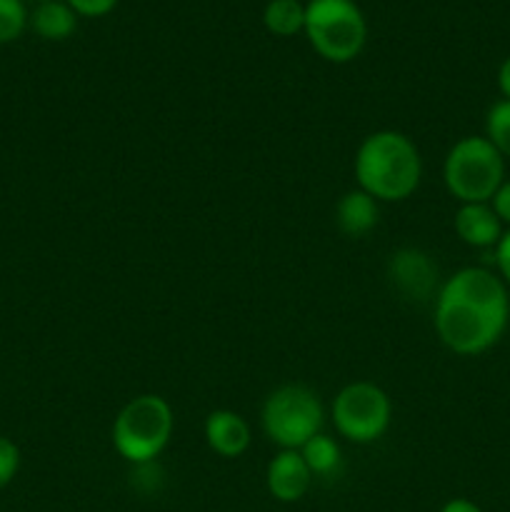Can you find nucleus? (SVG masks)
I'll use <instances>...</instances> for the list:
<instances>
[{"instance_id":"obj_1","label":"nucleus","mask_w":510,"mask_h":512,"mask_svg":"<svg viewBox=\"0 0 510 512\" xmlns=\"http://www.w3.org/2000/svg\"><path fill=\"white\" fill-rule=\"evenodd\" d=\"M510 298L503 278L485 268H463L445 280L435 300V330L445 348L480 355L508 328Z\"/></svg>"},{"instance_id":"obj_2","label":"nucleus","mask_w":510,"mask_h":512,"mask_svg":"<svg viewBox=\"0 0 510 512\" xmlns=\"http://www.w3.org/2000/svg\"><path fill=\"white\" fill-rule=\"evenodd\" d=\"M355 180L378 203L410 198L420 185L423 160L413 140L398 130H378L360 143L355 153Z\"/></svg>"},{"instance_id":"obj_3","label":"nucleus","mask_w":510,"mask_h":512,"mask_svg":"<svg viewBox=\"0 0 510 512\" xmlns=\"http://www.w3.org/2000/svg\"><path fill=\"white\" fill-rule=\"evenodd\" d=\"M303 33L320 58L350 63L363 53L368 23L355 0H308Z\"/></svg>"},{"instance_id":"obj_4","label":"nucleus","mask_w":510,"mask_h":512,"mask_svg":"<svg viewBox=\"0 0 510 512\" xmlns=\"http://www.w3.org/2000/svg\"><path fill=\"white\" fill-rule=\"evenodd\" d=\"M173 408L165 398L145 393L123 405L113 423V445L133 465L153 463L173 435Z\"/></svg>"},{"instance_id":"obj_5","label":"nucleus","mask_w":510,"mask_h":512,"mask_svg":"<svg viewBox=\"0 0 510 512\" xmlns=\"http://www.w3.org/2000/svg\"><path fill=\"white\" fill-rule=\"evenodd\" d=\"M443 180L460 205L490 203L505 180V158L485 135H465L445 155Z\"/></svg>"},{"instance_id":"obj_6","label":"nucleus","mask_w":510,"mask_h":512,"mask_svg":"<svg viewBox=\"0 0 510 512\" xmlns=\"http://www.w3.org/2000/svg\"><path fill=\"white\" fill-rule=\"evenodd\" d=\"M265 435L283 450H300L323 428V405L305 385H280L260 413Z\"/></svg>"},{"instance_id":"obj_7","label":"nucleus","mask_w":510,"mask_h":512,"mask_svg":"<svg viewBox=\"0 0 510 512\" xmlns=\"http://www.w3.org/2000/svg\"><path fill=\"white\" fill-rule=\"evenodd\" d=\"M390 418L393 405L388 393L368 380L345 385L333 400L335 430L350 443L368 445L380 440L388 433Z\"/></svg>"},{"instance_id":"obj_8","label":"nucleus","mask_w":510,"mask_h":512,"mask_svg":"<svg viewBox=\"0 0 510 512\" xmlns=\"http://www.w3.org/2000/svg\"><path fill=\"white\" fill-rule=\"evenodd\" d=\"M310 483H313V473H310L300 450H280L268 463L265 485H268V493L280 503L300 500L308 493Z\"/></svg>"},{"instance_id":"obj_9","label":"nucleus","mask_w":510,"mask_h":512,"mask_svg":"<svg viewBox=\"0 0 510 512\" xmlns=\"http://www.w3.org/2000/svg\"><path fill=\"white\" fill-rule=\"evenodd\" d=\"M250 425L235 410H213L205 418V443L220 458H240L250 448Z\"/></svg>"},{"instance_id":"obj_10","label":"nucleus","mask_w":510,"mask_h":512,"mask_svg":"<svg viewBox=\"0 0 510 512\" xmlns=\"http://www.w3.org/2000/svg\"><path fill=\"white\" fill-rule=\"evenodd\" d=\"M453 225L458 238L470 248H495L503 235V223L490 203H463Z\"/></svg>"},{"instance_id":"obj_11","label":"nucleus","mask_w":510,"mask_h":512,"mask_svg":"<svg viewBox=\"0 0 510 512\" xmlns=\"http://www.w3.org/2000/svg\"><path fill=\"white\" fill-rule=\"evenodd\" d=\"M390 278L408 298H425L435 285V268L428 255L405 248L390 258Z\"/></svg>"},{"instance_id":"obj_12","label":"nucleus","mask_w":510,"mask_h":512,"mask_svg":"<svg viewBox=\"0 0 510 512\" xmlns=\"http://www.w3.org/2000/svg\"><path fill=\"white\" fill-rule=\"evenodd\" d=\"M378 200L370 198L365 190H350L335 205V223L350 238H363L378 225Z\"/></svg>"},{"instance_id":"obj_13","label":"nucleus","mask_w":510,"mask_h":512,"mask_svg":"<svg viewBox=\"0 0 510 512\" xmlns=\"http://www.w3.org/2000/svg\"><path fill=\"white\" fill-rule=\"evenodd\" d=\"M30 28L45 40H65L78 28V13L65 0H43L30 15Z\"/></svg>"},{"instance_id":"obj_14","label":"nucleus","mask_w":510,"mask_h":512,"mask_svg":"<svg viewBox=\"0 0 510 512\" xmlns=\"http://www.w3.org/2000/svg\"><path fill=\"white\" fill-rule=\"evenodd\" d=\"M265 28L280 38L303 33L305 28V3L300 0H270L263 10Z\"/></svg>"},{"instance_id":"obj_15","label":"nucleus","mask_w":510,"mask_h":512,"mask_svg":"<svg viewBox=\"0 0 510 512\" xmlns=\"http://www.w3.org/2000/svg\"><path fill=\"white\" fill-rule=\"evenodd\" d=\"M300 455L308 463L313 475H330L340 465V448L333 438L318 433L300 448Z\"/></svg>"},{"instance_id":"obj_16","label":"nucleus","mask_w":510,"mask_h":512,"mask_svg":"<svg viewBox=\"0 0 510 512\" xmlns=\"http://www.w3.org/2000/svg\"><path fill=\"white\" fill-rule=\"evenodd\" d=\"M485 138L503 158H510V100H498L485 115Z\"/></svg>"},{"instance_id":"obj_17","label":"nucleus","mask_w":510,"mask_h":512,"mask_svg":"<svg viewBox=\"0 0 510 512\" xmlns=\"http://www.w3.org/2000/svg\"><path fill=\"white\" fill-rule=\"evenodd\" d=\"M25 0H0V45L13 43L28 28Z\"/></svg>"},{"instance_id":"obj_18","label":"nucleus","mask_w":510,"mask_h":512,"mask_svg":"<svg viewBox=\"0 0 510 512\" xmlns=\"http://www.w3.org/2000/svg\"><path fill=\"white\" fill-rule=\"evenodd\" d=\"M20 468V450L10 438L0 435V490L8 488Z\"/></svg>"},{"instance_id":"obj_19","label":"nucleus","mask_w":510,"mask_h":512,"mask_svg":"<svg viewBox=\"0 0 510 512\" xmlns=\"http://www.w3.org/2000/svg\"><path fill=\"white\" fill-rule=\"evenodd\" d=\"M83 18H103L118 5V0H65Z\"/></svg>"},{"instance_id":"obj_20","label":"nucleus","mask_w":510,"mask_h":512,"mask_svg":"<svg viewBox=\"0 0 510 512\" xmlns=\"http://www.w3.org/2000/svg\"><path fill=\"white\" fill-rule=\"evenodd\" d=\"M495 265H498L503 283L510 285V228L500 235L498 245H495Z\"/></svg>"},{"instance_id":"obj_21","label":"nucleus","mask_w":510,"mask_h":512,"mask_svg":"<svg viewBox=\"0 0 510 512\" xmlns=\"http://www.w3.org/2000/svg\"><path fill=\"white\" fill-rule=\"evenodd\" d=\"M490 208L495 210L500 223L510 225V180H503V185L495 190V195L490 198Z\"/></svg>"},{"instance_id":"obj_22","label":"nucleus","mask_w":510,"mask_h":512,"mask_svg":"<svg viewBox=\"0 0 510 512\" xmlns=\"http://www.w3.org/2000/svg\"><path fill=\"white\" fill-rule=\"evenodd\" d=\"M440 512H483L473 500H465V498H453L443 505Z\"/></svg>"},{"instance_id":"obj_23","label":"nucleus","mask_w":510,"mask_h":512,"mask_svg":"<svg viewBox=\"0 0 510 512\" xmlns=\"http://www.w3.org/2000/svg\"><path fill=\"white\" fill-rule=\"evenodd\" d=\"M498 88L503 93L505 100H510V55L500 63L498 68Z\"/></svg>"},{"instance_id":"obj_24","label":"nucleus","mask_w":510,"mask_h":512,"mask_svg":"<svg viewBox=\"0 0 510 512\" xmlns=\"http://www.w3.org/2000/svg\"><path fill=\"white\" fill-rule=\"evenodd\" d=\"M38 3H43V0H38Z\"/></svg>"}]
</instances>
